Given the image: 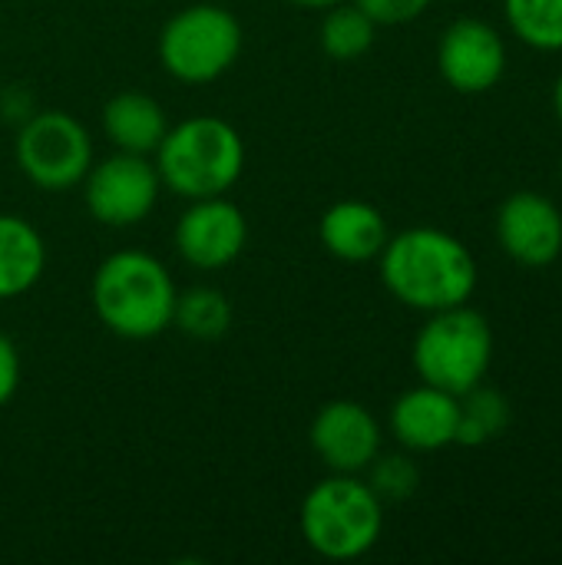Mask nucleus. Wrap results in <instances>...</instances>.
I'll use <instances>...</instances> for the list:
<instances>
[{
    "mask_svg": "<svg viewBox=\"0 0 562 565\" xmlns=\"http://www.w3.org/2000/svg\"><path fill=\"white\" fill-rule=\"evenodd\" d=\"M384 288L414 311L434 315L467 305L477 291V258L450 232L414 225L388 238L378 255Z\"/></svg>",
    "mask_w": 562,
    "mask_h": 565,
    "instance_id": "obj_1",
    "label": "nucleus"
},
{
    "mask_svg": "<svg viewBox=\"0 0 562 565\" xmlns=\"http://www.w3.org/2000/svg\"><path fill=\"white\" fill-rule=\"evenodd\" d=\"M93 311L123 341H152L172 328L176 281L162 258L146 248H119L93 271Z\"/></svg>",
    "mask_w": 562,
    "mask_h": 565,
    "instance_id": "obj_2",
    "label": "nucleus"
},
{
    "mask_svg": "<svg viewBox=\"0 0 562 565\" xmlns=\"http://www.w3.org/2000/svg\"><path fill=\"white\" fill-rule=\"evenodd\" d=\"M152 156L162 189L185 202L225 195L245 172L242 132L209 113L169 126Z\"/></svg>",
    "mask_w": 562,
    "mask_h": 565,
    "instance_id": "obj_3",
    "label": "nucleus"
},
{
    "mask_svg": "<svg viewBox=\"0 0 562 565\" xmlns=\"http://www.w3.org/2000/svg\"><path fill=\"white\" fill-rule=\"evenodd\" d=\"M298 530L315 556L351 563L378 546L384 503L361 473H331L305 493Z\"/></svg>",
    "mask_w": 562,
    "mask_h": 565,
    "instance_id": "obj_4",
    "label": "nucleus"
},
{
    "mask_svg": "<svg viewBox=\"0 0 562 565\" xmlns=\"http://www.w3.org/2000/svg\"><path fill=\"white\" fill-rule=\"evenodd\" d=\"M411 361L424 384L460 397L470 387L484 384L490 374L494 328L470 305L434 311L414 338Z\"/></svg>",
    "mask_w": 562,
    "mask_h": 565,
    "instance_id": "obj_5",
    "label": "nucleus"
},
{
    "mask_svg": "<svg viewBox=\"0 0 562 565\" xmlns=\"http://www.w3.org/2000/svg\"><path fill=\"white\" fill-rule=\"evenodd\" d=\"M242 23L222 3H192L166 20L159 30L162 70L185 83L205 86L222 79L242 56Z\"/></svg>",
    "mask_w": 562,
    "mask_h": 565,
    "instance_id": "obj_6",
    "label": "nucleus"
},
{
    "mask_svg": "<svg viewBox=\"0 0 562 565\" xmlns=\"http://www.w3.org/2000/svg\"><path fill=\"white\" fill-rule=\"evenodd\" d=\"M13 159L30 185L70 192L93 166V136L66 109H36L17 129Z\"/></svg>",
    "mask_w": 562,
    "mask_h": 565,
    "instance_id": "obj_7",
    "label": "nucleus"
},
{
    "mask_svg": "<svg viewBox=\"0 0 562 565\" xmlns=\"http://www.w3.org/2000/svg\"><path fill=\"white\" fill-rule=\"evenodd\" d=\"M83 202L86 212L106 228H132L146 222L162 195V179L156 162L139 152H113L106 159H93L83 175Z\"/></svg>",
    "mask_w": 562,
    "mask_h": 565,
    "instance_id": "obj_8",
    "label": "nucleus"
},
{
    "mask_svg": "<svg viewBox=\"0 0 562 565\" xmlns=\"http://www.w3.org/2000/svg\"><path fill=\"white\" fill-rule=\"evenodd\" d=\"M172 242L185 265L199 271H219L242 258L248 245V218L225 195L192 199L176 222Z\"/></svg>",
    "mask_w": 562,
    "mask_h": 565,
    "instance_id": "obj_9",
    "label": "nucleus"
},
{
    "mask_svg": "<svg viewBox=\"0 0 562 565\" xmlns=\"http://www.w3.org/2000/svg\"><path fill=\"white\" fill-rule=\"evenodd\" d=\"M437 70L444 83L464 96L490 93L507 73V43L494 23L460 17L437 43Z\"/></svg>",
    "mask_w": 562,
    "mask_h": 565,
    "instance_id": "obj_10",
    "label": "nucleus"
},
{
    "mask_svg": "<svg viewBox=\"0 0 562 565\" xmlns=\"http://www.w3.org/2000/svg\"><path fill=\"white\" fill-rule=\"evenodd\" d=\"M308 444L331 473H364L381 454L384 430L381 420L361 401L341 397L328 401L315 414L308 427Z\"/></svg>",
    "mask_w": 562,
    "mask_h": 565,
    "instance_id": "obj_11",
    "label": "nucleus"
},
{
    "mask_svg": "<svg viewBox=\"0 0 562 565\" xmlns=\"http://www.w3.org/2000/svg\"><path fill=\"white\" fill-rule=\"evenodd\" d=\"M497 242L517 265L547 268L562 255V212L540 192H513L497 212Z\"/></svg>",
    "mask_w": 562,
    "mask_h": 565,
    "instance_id": "obj_12",
    "label": "nucleus"
},
{
    "mask_svg": "<svg viewBox=\"0 0 562 565\" xmlns=\"http://www.w3.org/2000/svg\"><path fill=\"white\" fill-rule=\"evenodd\" d=\"M460 397L434 384H417L391 404L388 427L394 440L411 454H434L457 444Z\"/></svg>",
    "mask_w": 562,
    "mask_h": 565,
    "instance_id": "obj_13",
    "label": "nucleus"
},
{
    "mask_svg": "<svg viewBox=\"0 0 562 565\" xmlns=\"http://www.w3.org/2000/svg\"><path fill=\"white\" fill-rule=\"evenodd\" d=\"M318 238L331 258L348 265H364V262H378L391 232L381 209L361 199H341L325 209L318 222Z\"/></svg>",
    "mask_w": 562,
    "mask_h": 565,
    "instance_id": "obj_14",
    "label": "nucleus"
},
{
    "mask_svg": "<svg viewBox=\"0 0 562 565\" xmlns=\"http://www.w3.org/2000/svg\"><path fill=\"white\" fill-rule=\"evenodd\" d=\"M169 126L166 106L139 89H123L103 106V132L119 152L152 156Z\"/></svg>",
    "mask_w": 562,
    "mask_h": 565,
    "instance_id": "obj_15",
    "label": "nucleus"
},
{
    "mask_svg": "<svg viewBox=\"0 0 562 565\" xmlns=\"http://www.w3.org/2000/svg\"><path fill=\"white\" fill-rule=\"evenodd\" d=\"M46 271V242L33 222L0 212V301H13L36 288Z\"/></svg>",
    "mask_w": 562,
    "mask_h": 565,
    "instance_id": "obj_16",
    "label": "nucleus"
},
{
    "mask_svg": "<svg viewBox=\"0 0 562 565\" xmlns=\"http://www.w3.org/2000/svg\"><path fill=\"white\" fill-rule=\"evenodd\" d=\"M172 324L195 341H219L232 328V301L212 285H195L176 295Z\"/></svg>",
    "mask_w": 562,
    "mask_h": 565,
    "instance_id": "obj_17",
    "label": "nucleus"
},
{
    "mask_svg": "<svg viewBox=\"0 0 562 565\" xmlns=\"http://www.w3.org/2000/svg\"><path fill=\"white\" fill-rule=\"evenodd\" d=\"M318 40H321V50L331 56V60H358L364 56L374 40H378V23L351 0H341L335 7L325 10L321 17V30H318Z\"/></svg>",
    "mask_w": 562,
    "mask_h": 565,
    "instance_id": "obj_18",
    "label": "nucleus"
},
{
    "mask_svg": "<svg viewBox=\"0 0 562 565\" xmlns=\"http://www.w3.org/2000/svg\"><path fill=\"white\" fill-rule=\"evenodd\" d=\"M513 420L510 401L487 384L470 387L460 394V424H457V444L460 447H484L497 440Z\"/></svg>",
    "mask_w": 562,
    "mask_h": 565,
    "instance_id": "obj_19",
    "label": "nucleus"
},
{
    "mask_svg": "<svg viewBox=\"0 0 562 565\" xmlns=\"http://www.w3.org/2000/svg\"><path fill=\"white\" fill-rule=\"evenodd\" d=\"M510 30L540 53H562V0H503Z\"/></svg>",
    "mask_w": 562,
    "mask_h": 565,
    "instance_id": "obj_20",
    "label": "nucleus"
},
{
    "mask_svg": "<svg viewBox=\"0 0 562 565\" xmlns=\"http://www.w3.org/2000/svg\"><path fill=\"white\" fill-rule=\"evenodd\" d=\"M368 487L381 497V503H404L421 487V467L414 463L411 450L404 454H378L364 470Z\"/></svg>",
    "mask_w": 562,
    "mask_h": 565,
    "instance_id": "obj_21",
    "label": "nucleus"
},
{
    "mask_svg": "<svg viewBox=\"0 0 562 565\" xmlns=\"http://www.w3.org/2000/svg\"><path fill=\"white\" fill-rule=\"evenodd\" d=\"M378 26H401V23H411L417 20L431 0H354Z\"/></svg>",
    "mask_w": 562,
    "mask_h": 565,
    "instance_id": "obj_22",
    "label": "nucleus"
},
{
    "mask_svg": "<svg viewBox=\"0 0 562 565\" xmlns=\"http://www.w3.org/2000/svg\"><path fill=\"white\" fill-rule=\"evenodd\" d=\"M20 374H23V364H20V351L13 344V338H7L0 331V411L13 401L17 387H20Z\"/></svg>",
    "mask_w": 562,
    "mask_h": 565,
    "instance_id": "obj_23",
    "label": "nucleus"
},
{
    "mask_svg": "<svg viewBox=\"0 0 562 565\" xmlns=\"http://www.w3.org/2000/svg\"><path fill=\"white\" fill-rule=\"evenodd\" d=\"M33 113H36L33 96H30L23 86H7V89H0V119L20 126V122L30 119Z\"/></svg>",
    "mask_w": 562,
    "mask_h": 565,
    "instance_id": "obj_24",
    "label": "nucleus"
},
{
    "mask_svg": "<svg viewBox=\"0 0 562 565\" xmlns=\"http://www.w3.org/2000/svg\"><path fill=\"white\" fill-rule=\"evenodd\" d=\"M295 7H305V10H328V7H335V3H341V0H291Z\"/></svg>",
    "mask_w": 562,
    "mask_h": 565,
    "instance_id": "obj_25",
    "label": "nucleus"
},
{
    "mask_svg": "<svg viewBox=\"0 0 562 565\" xmlns=\"http://www.w3.org/2000/svg\"><path fill=\"white\" fill-rule=\"evenodd\" d=\"M553 109H556V119L562 122V73L556 76V83H553Z\"/></svg>",
    "mask_w": 562,
    "mask_h": 565,
    "instance_id": "obj_26",
    "label": "nucleus"
}]
</instances>
